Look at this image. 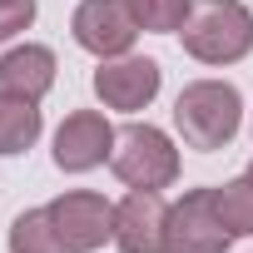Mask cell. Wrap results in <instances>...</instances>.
I'll use <instances>...</instances> for the list:
<instances>
[{
    "label": "cell",
    "mask_w": 253,
    "mask_h": 253,
    "mask_svg": "<svg viewBox=\"0 0 253 253\" xmlns=\"http://www.w3.org/2000/svg\"><path fill=\"white\" fill-rule=\"evenodd\" d=\"M174 129L189 149L213 154L223 144H233V134L243 129V94L228 80H194L179 89L174 99Z\"/></svg>",
    "instance_id": "1"
},
{
    "label": "cell",
    "mask_w": 253,
    "mask_h": 253,
    "mask_svg": "<svg viewBox=\"0 0 253 253\" xmlns=\"http://www.w3.org/2000/svg\"><path fill=\"white\" fill-rule=\"evenodd\" d=\"M179 40L199 65H238L243 55H253V10L243 0H199Z\"/></svg>",
    "instance_id": "2"
},
{
    "label": "cell",
    "mask_w": 253,
    "mask_h": 253,
    "mask_svg": "<svg viewBox=\"0 0 253 253\" xmlns=\"http://www.w3.org/2000/svg\"><path fill=\"white\" fill-rule=\"evenodd\" d=\"M109 169L124 189H169L179 179V149L164 129L154 124H129V129H119L114 139V154H109Z\"/></svg>",
    "instance_id": "3"
},
{
    "label": "cell",
    "mask_w": 253,
    "mask_h": 253,
    "mask_svg": "<svg viewBox=\"0 0 253 253\" xmlns=\"http://www.w3.org/2000/svg\"><path fill=\"white\" fill-rule=\"evenodd\" d=\"M70 30H75V45L89 50L94 60H119L139 40V20L129 10V0H80Z\"/></svg>",
    "instance_id": "4"
},
{
    "label": "cell",
    "mask_w": 253,
    "mask_h": 253,
    "mask_svg": "<svg viewBox=\"0 0 253 253\" xmlns=\"http://www.w3.org/2000/svg\"><path fill=\"white\" fill-rule=\"evenodd\" d=\"M228 243L233 233L213 209V189H189L179 204H169L164 253H228Z\"/></svg>",
    "instance_id": "5"
},
{
    "label": "cell",
    "mask_w": 253,
    "mask_h": 253,
    "mask_svg": "<svg viewBox=\"0 0 253 253\" xmlns=\"http://www.w3.org/2000/svg\"><path fill=\"white\" fill-rule=\"evenodd\" d=\"M164 84V70L159 60L149 55H119V60H99L94 70V94L104 109H119V114H139L144 104H154Z\"/></svg>",
    "instance_id": "6"
},
{
    "label": "cell",
    "mask_w": 253,
    "mask_h": 253,
    "mask_svg": "<svg viewBox=\"0 0 253 253\" xmlns=\"http://www.w3.org/2000/svg\"><path fill=\"white\" fill-rule=\"evenodd\" d=\"M45 209H50L60 238L75 253H94V248H104L114 238V204L104 194H94V189H70V194L50 199Z\"/></svg>",
    "instance_id": "7"
},
{
    "label": "cell",
    "mask_w": 253,
    "mask_h": 253,
    "mask_svg": "<svg viewBox=\"0 0 253 253\" xmlns=\"http://www.w3.org/2000/svg\"><path fill=\"white\" fill-rule=\"evenodd\" d=\"M114 124L99 109H75L65 114V124L55 129V169L65 174H89L114 154Z\"/></svg>",
    "instance_id": "8"
},
{
    "label": "cell",
    "mask_w": 253,
    "mask_h": 253,
    "mask_svg": "<svg viewBox=\"0 0 253 253\" xmlns=\"http://www.w3.org/2000/svg\"><path fill=\"white\" fill-rule=\"evenodd\" d=\"M169 204L154 189H129L114 204V248L119 253H164Z\"/></svg>",
    "instance_id": "9"
},
{
    "label": "cell",
    "mask_w": 253,
    "mask_h": 253,
    "mask_svg": "<svg viewBox=\"0 0 253 253\" xmlns=\"http://www.w3.org/2000/svg\"><path fill=\"white\" fill-rule=\"evenodd\" d=\"M55 50L50 45H15L0 55V94H20V99H45L55 89Z\"/></svg>",
    "instance_id": "10"
},
{
    "label": "cell",
    "mask_w": 253,
    "mask_h": 253,
    "mask_svg": "<svg viewBox=\"0 0 253 253\" xmlns=\"http://www.w3.org/2000/svg\"><path fill=\"white\" fill-rule=\"evenodd\" d=\"M45 129V119H40V104L35 99H20V94H0V154L15 159L25 154Z\"/></svg>",
    "instance_id": "11"
},
{
    "label": "cell",
    "mask_w": 253,
    "mask_h": 253,
    "mask_svg": "<svg viewBox=\"0 0 253 253\" xmlns=\"http://www.w3.org/2000/svg\"><path fill=\"white\" fill-rule=\"evenodd\" d=\"M5 243H10V253H75V248L60 238L50 209H25V213H15Z\"/></svg>",
    "instance_id": "12"
},
{
    "label": "cell",
    "mask_w": 253,
    "mask_h": 253,
    "mask_svg": "<svg viewBox=\"0 0 253 253\" xmlns=\"http://www.w3.org/2000/svg\"><path fill=\"white\" fill-rule=\"evenodd\" d=\"M213 209H218V218L233 238H253V179L248 174L213 184Z\"/></svg>",
    "instance_id": "13"
},
{
    "label": "cell",
    "mask_w": 253,
    "mask_h": 253,
    "mask_svg": "<svg viewBox=\"0 0 253 253\" xmlns=\"http://www.w3.org/2000/svg\"><path fill=\"white\" fill-rule=\"evenodd\" d=\"M129 10H134L139 30H149V35H174V30H184L194 0H129Z\"/></svg>",
    "instance_id": "14"
},
{
    "label": "cell",
    "mask_w": 253,
    "mask_h": 253,
    "mask_svg": "<svg viewBox=\"0 0 253 253\" xmlns=\"http://www.w3.org/2000/svg\"><path fill=\"white\" fill-rule=\"evenodd\" d=\"M35 25V0H0V45Z\"/></svg>",
    "instance_id": "15"
},
{
    "label": "cell",
    "mask_w": 253,
    "mask_h": 253,
    "mask_svg": "<svg viewBox=\"0 0 253 253\" xmlns=\"http://www.w3.org/2000/svg\"><path fill=\"white\" fill-rule=\"evenodd\" d=\"M248 179H253V164H248Z\"/></svg>",
    "instance_id": "16"
}]
</instances>
